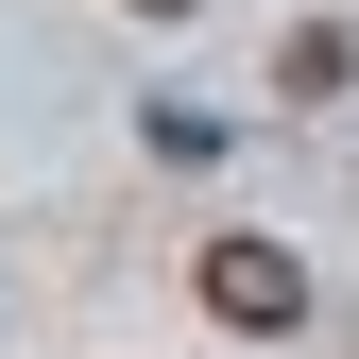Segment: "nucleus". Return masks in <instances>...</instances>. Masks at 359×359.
Here are the masks:
<instances>
[{
    "label": "nucleus",
    "instance_id": "obj_2",
    "mask_svg": "<svg viewBox=\"0 0 359 359\" xmlns=\"http://www.w3.org/2000/svg\"><path fill=\"white\" fill-rule=\"evenodd\" d=\"M342 69H359V34H342V18H308V34H291V52H274V86H291V103H325V86H342Z\"/></svg>",
    "mask_w": 359,
    "mask_h": 359
},
{
    "label": "nucleus",
    "instance_id": "obj_3",
    "mask_svg": "<svg viewBox=\"0 0 359 359\" xmlns=\"http://www.w3.org/2000/svg\"><path fill=\"white\" fill-rule=\"evenodd\" d=\"M120 18H189V0H120Z\"/></svg>",
    "mask_w": 359,
    "mask_h": 359
},
{
    "label": "nucleus",
    "instance_id": "obj_1",
    "mask_svg": "<svg viewBox=\"0 0 359 359\" xmlns=\"http://www.w3.org/2000/svg\"><path fill=\"white\" fill-rule=\"evenodd\" d=\"M205 308H222V325H308V257L291 240H205Z\"/></svg>",
    "mask_w": 359,
    "mask_h": 359
}]
</instances>
